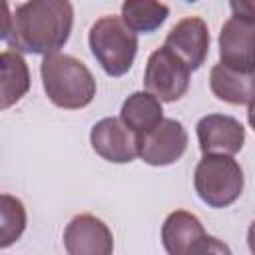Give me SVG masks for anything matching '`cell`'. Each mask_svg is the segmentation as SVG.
<instances>
[{"instance_id":"cell-1","label":"cell","mask_w":255,"mask_h":255,"mask_svg":"<svg viewBox=\"0 0 255 255\" xmlns=\"http://www.w3.org/2000/svg\"><path fill=\"white\" fill-rule=\"evenodd\" d=\"M74 6L70 0H28L6 18L2 40L16 52L54 54L70 38Z\"/></svg>"},{"instance_id":"cell-2","label":"cell","mask_w":255,"mask_h":255,"mask_svg":"<svg viewBox=\"0 0 255 255\" xmlns=\"http://www.w3.org/2000/svg\"><path fill=\"white\" fill-rule=\"evenodd\" d=\"M48 100L62 110H82L96 96V80L84 62L70 54H46L40 64Z\"/></svg>"},{"instance_id":"cell-3","label":"cell","mask_w":255,"mask_h":255,"mask_svg":"<svg viewBox=\"0 0 255 255\" xmlns=\"http://www.w3.org/2000/svg\"><path fill=\"white\" fill-rule=\"evenodd\" d=\"M88 42L94 58L108 76L120 78L129 72L137 54V32L122 16L108 14L98 18L90 28Z\"/></svg>"},{"instance_id":"cell-4","label":"cell","mask_w":255,"mask_h":255,"mask_svg":"<svg viewBox=\"0 0 255 255\" xmlns=\"http://www.w3.org/2000/svg\"><path fill=\"white\" fill-rule=\"evenodd\" d=\"M193 187L205 205L229 207L243 191V169L231 155L203 153L193 173Z\"/></svg>"},{"instance_id":"cell-5","label":"cell","mask_w":255,"mask_h":255,"mask_svg":"<svg viewBox=\"0 0 255 255\" xmlns=\"http://www.w3.org/2000/svg\"><path fill=\"white\" fill-rule=\"evenodd\" d=\"M161 243L169 255H201L231 253L227 245L207 235L197 215L177 209L171 211L161 225Z\"/></svg>"},{"instance_id":"cell-6","label":"cell","mask_w":255,"mask_h":255,"mask_svg":"<svg viewBox=\"0 0 255 255\" xmlns=\"http://www.w3.org/2000/svg\"><path fill=\"white\" fill-rule=\"evenodd\" d=\"M189 66L165 44L153 50L145 64L143 84L147 92L157 96L161 102H177L185 96L189 88Z\"/></svg>"},{"instance_id":"cell-7","label":"cell","mask_w":255,"mask_h":255,"mask_svg":"<svg viewBox=\"0 0 255 255\" xmlns=\"http://www.w3.org/2000/svg\"><path fill=\"white\" fill-rule=\"evenodd\" d=\"M187 149V131L181 122L163 118L153 129L137 135V155L153 167L171 165Z\"/></svg>"},{"instance_id":"cell-8","label":"cell","mask_w":255,"mask_h":255,"mask_svg":"<svg viewBox=\"0 0 255 255\" xmlns=\"http://www.w3.org/2000/svg\"><path fill=\"white\" fill-rule=\"evenodd\" d=\"M94 151L112 163H129L137 157V135L120 120L104 118L90 131Z\"/></svg>"},{"instance_id":"cell-9","label":"cell","mask_w":255,"mask_h":255,"mask_svg":"<svg viewBox=\"0 0 255 255\" xmlns=\"http://www.w3.org/2000/svg\"><path fill=\"white\" fill-rule=\"evenodd\" d=\"M64 247L70 255H110L114 235L100 217L80 213L64 229Z\"/></svg>"},{"instance_id":"cell-10","label":"cell","mask_w":255,"mask_h":255,"mask_svg":"<svg viewBox=\"0 0 255 255\" xmlns=\"http://www.w3.org/2000/svg\"><path fill=\"white\" fill-rule=\"evenodd\" d=\"M219 62L233 70L255 72V24L229 18L219 32Z\"/></svg>"},{"instance_id":"cell-11","label":"cell","mask_w":255,"mask_h":255,"mask_svg":"<svg viewBox=\"0 0 255 255\" xmlns=\"http://www.w3.org/2000/svg\"><path fill=\"white\" fill-rule=\"evenodd\" d=\"M197 141L201 153L233 155L245 143V128L231 116L209 114L197 122Z\"/></svg>"},{"instance_id":"cell-12","label":"cell","mask_w":255,"mask_h":255,"mask_svg":"<svg viewBox=\"0 0 255 255\" xmlns=\"http://www.w3.org/2000/svg\"><path fill=\"white\" fill-rule=\"evenodd\" d=\"M163 44L169 50H173L189 66L191 72H195V70L201 68V64L205 62L207 52H209L207 24L201 18H195V16L183 18L169 30Z\"/></svg>"},{"instance_id":"cell-13","label":"cell","mask_w":255,"mask_h":255,"mask_svg":"<svg viewBox=\"0 0 255 255\" xmlns=\"http://www.w3.org/2000/svg\"><path fill=\"white\" fill-rule=\"evenodd\" d=\"M209 88L213 96L221 102L243 106L255 100V72H241L221 62L209 72Z\"/></svg>"},{"instance_id":"cell-14","label":"cell","mask_w":255,"mask_h":255,"mask_svg":"<svg viewBox=\"0 0 255 255\" xmlns=\"http://www.w3.org/2000/svg\"><path fill=\"white\" fill-rule=\"evenodd\" d=\"M120 120L135 135H143L163 120L161 100L151 92H133L122 104Z\"/></svg>"},{"instance_id":"cell-15","label":"cell","mask_w":255,"mask_h":255,"mask_svg":"<svg viewBox=\"0 0 255 255\" xmlns=\"http://www.w3.org/2000/svg\"><path fill=\"white\" fill-rule=\"evenodd\" d=\"M2 64V110H8L20 102L30 90V72L26 60L12 50H4L0 56Z\"/></svg>"},{"instance_id":"cell-16","label":"cell","mask_w":255,"mask_h":255,"mask_svg":"<svg viewBox=\"0 0 255 255\" xmlns=\"http://www.w3.org/2000/svg\"><path fill=\"white\" fill-rule=\"evenodd\" d=\"M169 16L167 4L159 0H124L122 20L139 34L155 32Z\"/></svg>"},{"instance_id":"cell-17","label":"cell","mask_w":255,"mask_h":255,"mask_svg":"<svg viewBox=\"0 0 255 255\" xmlns=\"http://www.w3.org/2000/svg\"><path fill=\"white\" fill-rule=\"evenodd\" d=\"M0 247L6 249L14 241L20 239V235L26 229V209L24 203L18 197H12L8 193H2L0 199Z\"/></svg>"},{"instance_id":"cell-18","label":"cell","mask_w":255,"mask_h":255,"mask_svg":"<svg viewBox=\"0 0 255 255\" xmlns=\"http://www.w3.org/2000/svg\"><path fill=\"white\" fill-rule=\"evenodd\" d=\"M229 6L235 18L255 24V0H229Z\"/></svg>"},{"instance_id":"cell-19","label":"cell","mask_w":255,"mask_h":255,"mask_svg":"<svg viewBox=\"0 0 255 255\" xmlns=\"http://www.w3.org/2000/svg\"><path fill=\"white\" fill-rule=\"evenodd\" d=\"M247 245H249V251L255 255V221L247 229Z\"/></svg>"},{"instance_id":"cell-20","label":"cell","mask_w":255,"mask_h":255,"mask_svg":"<svg viewBox=\"0 0 255 255\" xmlns=\"http://www.w3.org/2000/svg\"><path fill=\"white\" fill-rule=\"evenodd\" d=\"M247 122H249L251 129L255 131V100L249 104V110H247Z\"/></svg>"},{"instance_id":"cell-21","label":"cell","mask_w":255,"mask_h":255,"mask_svg":"<svg viewBox=\"0 0 255 255\" xmlns=\"http://www.w3.org/2000/svg\"><path fill=\"white\" fill-rule=\"evenodd\" d=\"M185 2H197V0H185Z\"/></svg>"}]
</instances>
